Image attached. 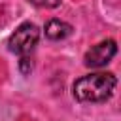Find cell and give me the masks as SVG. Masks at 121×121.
<instances>
[{
    "mask_svg": "<svg viewBox=\"0 0 121 121\" xmlns=\"http://www.w3.org/2000/svg\"><path fill=\"white\" fill-rule=\"evenodd\" d=\"M117 85V79L112 72H95L87 74L74 81L72 91L74 98L79 102H106Z\"/></svg>",
    "mask_w": 121,
    "mask_h": 121,
    "instance_id": "6da1fadb",
    "label": "cell"
},
{
    "mask_svg": "<svg viewBox=\"0 0 121 121\" xmlns=\"http://www.w3.org/2000/svg\"><path fill=\"white\" fill-rule=\"evenodd\" d=\"M38 40H40V28L34 23L26 21V23H21L15 28V32L9 36L8 47H9L11 53H17V55L25 57L36 47Z\"/></svg>",
    "mask_w": 121,
    "mask_h": 121,
    "instance_id": "7a4b0ae2",
    "label": "cell"
},
{
    "mask_svg": "<svg viewBox=\"0 0 121 121\" xmlns=\"http://www.w3.org/2000/svg\"><path fill=\"white\" fill-rule=\"evenodd\" d=\"M115 53H117L115 42H113V40H104V42L93 45V47L85 53L83 62H85L87 68H102V66H106V64L115 57Z\"/></svg>",
    "mask_w": 121,
    "mask_h": 121,
    "instance_id": "3957f363",
    "label": "cell"
},
{
    "mask_svg": "<svg viewBox=\"0 0 121 121\" xmlns=\"http://www.w3.org/2000/svg\"><path fill=\"white\" fill-rule=\"evenodd\" d=\"M72 34V25L60 21V19H51L45 23V36L53 42H59V40H64Z\"/></svg>",
    "mask_w": 121,
    "mask_h": 121,
    "instance_id": "277c9868",
    "label": "cell"
},
{
    "mask_svg": "<svg viewBox=\"0 0 121 121\" xmlns=\"http://www.w3.org/2000/svg\"><path fill=\"white\" fill-rule=\"evenodd\" d=\"M19 70H21V74H25V76H28L30 72H32V60L25 55V57H21V60H19Z\"/></svg>",
    "mask_w": 121,
    "mask_h": 121,
    "instance_id": "5b68a950",
    "label": "cell"
},
{
    "mask_svg": "<svg viewBox=\"0 0 121 121\" xmlns=\"http://www.w3.org/2000/svg\"><path fill=\"white\" fill-rule=\"evenodd\" d=\"M32 2L34 6H40V8H57L60 4V0H28Z\"/></svg>",
    "mask_w": 121,
    "mask_h": 121,
    "instance_id": "8992f818",
    "label": "cell"
}]
</instances>
